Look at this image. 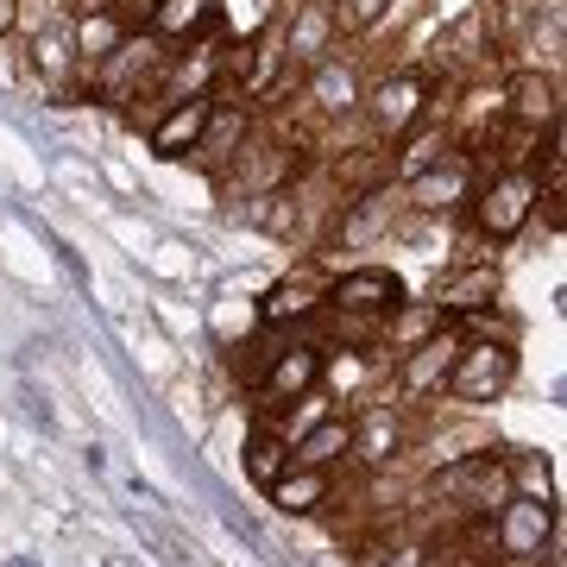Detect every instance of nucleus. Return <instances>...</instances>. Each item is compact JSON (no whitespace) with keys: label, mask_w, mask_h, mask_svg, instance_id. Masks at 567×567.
Listing matches in <instances>:
<instances>
[{"label":"nucleus","mask_w":567,"mask_h":567,"mask_svg":"<svg viewBox=\"0 0 567 567\" xmlns=\"http://www.w3.org/2000/svg\"><path fill=\"white\" fill-rule=\"evenodd\" d=\"M429 498H442L454 524H492V511L511 498L505 454H454L447 466L429 473Z\"/></svg>","instance_id":"obj_1"},{"label":"nucleus","mask_w":567,"mask_h":567,"mask_svg":"<svg viewBox=\"0 0 567 567\" xmlns=\"http://www.w3.org/2000/svg\"><path fill=\"white\" fill-rule=\"evenodd\" d=\"M360 114H365V126H372L379 145H398L410 126L429 121V114L447 121V102L435 95V76H429V70H391V76H379L372 89H365Z\"/></svg>","instance_id":"obj_2"},{"label":"nucleus","mask_w":567,"mask_h":567,"mask_svg":"<svg viewBox=\"0 0 567 567\" xmlns=\"http://www.w3.org/2000/svg\"><path fill=\"white\" fill-rule=\"evenodd\" d=\"M466 215L480 227V240H492V246L517 240L529 227V215H536V164H498L492 177H480Z\"/></svg>","instance_id":"obj_3"},{"label":"nucleus","mask_w":567,"mask_h":567,"mask_svg":"<svg viewBox=\"0 0 567 567\" xmlns=\"http://www.w3.org/2000/svg\"><path fill=\"white\" fill-rule=\"evenodd\" d=\"M517 379V341H492V334H461V353L447 365V398L454 404H498Z\"/></svg>","instance_id":"obj_4"},{"label":"nucleus","mask_w":567,"mask_h":567,"mask_svg":"<svg viewBox=\"0 0 567 567\" xmlns=\"http://www.w3.org/2000/svg\"><path fill=\"white\" fill-rule=\"evenodd\" d=\"M480 177H486V171H480V158H473V152H461V145H447L429 171H416V177L398 183V189H404V208H416V215H461V208L473 203Z\"/></svg>","instance_id":"obj_5"},{"label":"nucleus","mask_w":567,"mask_h":567,"mask_svg":"<svg viewBox=\"0 0 567 567\" xmlns=\"http://www.w3.org/2000/svg\"><path fill=\"white\" fill-rule=\"evenodd\" d=\"M555 536H561L555 498H517L511 492L505 505L492 511V548H498V561H536Z\"/></svg>","instance_id":"obj_6"},{"label":"nucleus","mask_w":567,"mask_h":567,"mask_svg":"<svg viewBox=\"0 0 567 567\" xmlns=\"http://www.w3.org/2000/svg\"><path fill=\"white\" fill-rule=\"evenodd\" d=\"M404 303V278L391 265H353L341 278H328L322 290V316H365V322H385L391 309Z\"/></svg>","instance_id":"obj_7"},{"label":"nucleus","mask_w":567,"mask_h":567,"mask_svg":"<svg viewBox=\"0 0 567 567\" xmlns=\"http://www.w3.org/2000/svg\"><path fill=\"white\" fill-rule=\"evenodd\" d=\"M398 215H404V189L398 183H365V189H353L341 203V215H334V246H347V252L379 246L398 227Z\"/></svg>","instance_id":"obj_8"},{"label":"nucleus","mask_w":567,"mask_h":567,"mask_svg":"<svg viewBox=\"0 0 567 567\" xmlns=\"http://www.w3.org/2000/svg\"><path fill=\"white\" fill-rule=\"evenodd\" d=\"M259 398H265V410H290L303 391H316L322 385V347L316 341H284L271 360L259 365Z\"/></svg>","instance_id":"obj_9"},{"label":"nucleus","mask_w":567,"mask_h":567,"mask_svg":"<svg viewBox=\"0 0 567 567\" xmlns=\"http://www.w3.org/2000/svg\"><path fill=\"white\" fill-rule=\"evenodd\" d=\"M498 102H505V121L517 133H543V126H561V76L555 70H511L498 82Z\"/></svg>","instance_id":"obj_10"},{"label":"nucleus","mask_w":567,"mask_h":567,"mask_svg":"<svg viewBox=\"0 0 567 567\" xmlns=\"http://www.w3.org/2000/svg\"><path fill=\"white\" fill-rule=\"evenodd\" d=\"M353 435H347V461L365 466V473H391L404 461V410L398 404H372L360 416H347Z\"/></svg>","instance_id":"obj_11"},{"label":"nucleus","mask_w":567,"mask_h":567,"mask_svg":"<svg viewBox=\"0 0 567 567\" xmlns=\"http://www.w3.org/2000/svg\"><path fill=\"white\" fill-rule=\"evenodd\" d=\"M334 39H341L334 0H303V7H290V20H284V32H278V58L309 70V63L334 58Z\"/></svg>","instance_id":"obj_12"},{"label":"nucleus","mask_w":567,"mask_h":567,"mask_svg":"<svg viewBox=\"0 0 567 567\" xmlns=\"http://www.w3.org/2000/svg\"><path fill=\"white\" fill-rule=\"evenodd\" d=\"M454 353H461V328H454V322H447L442 334H429L423 347L398 353V398H404V404L435 398V391L447 385V365H454Z\"/></svg>","instance_id":"obj_13"},{"label":"nucleus","mask_w":567,"mask_h":567,"mask_svg":"<svg viewBox=\"0 0 567 567\" xmlns=\"http://www.w3.org/2000/svg\"><path fill=\"white\" fill-rule=\"evenodd\" d=\"M498 265H486V259H473V265H454V271H442L435 278V290H429V303L442 309L447 322H466V316H480V309H492L498 303Z\"/></svg>","instance_id":"obj_14"},{"label":"nucleus","mask_w":567,"mask_h":567,"mask_svg":"<svg viewBox=\"0 0 567 567\" xmlns=\"http://www.w3.org/2000/svg\"><path fill=\"white\" fill-rule=\"evenodd\" d=\"M208 114H215V95H183V102H164V114L152 121V133H145V145H152V158H189L196 152V140H203Z\"/></svg>","instance_id":"obj_15"},{"label":"nucleus","mask_w":567,"mask_h":567,"mask_svg":"<svg viewBox=\"0 0 567 567\" xmlns=\"http://www.w3.org/2000/svg\"><path fill=\"white\" fill-rule=\"evenodd\" d=\"M322 290H328L322 271H290V278H278L259 297V328H303V322H316V316H322Z\"/></svg>","instance_id":"obj_16"},{"label":"nucleus","mask_w":567,"mask_h":567,"mask_svg":"<svg viewBox=\"0 0 567 567\" xmlns=\"http://www.w3.org/2000/svg\"><path fill=\"white\" fill-rule=\"evenodd\" d=\"M303 102H316V114L322 121H353L365 102V82L353 63L341 58H322V63H309V76H303Z\"/></svg>","instance_id":"obj_17"},{"label":"nucleus","mask_w":567,"mask_h":567,"mask_svg":"<svg viewBox=\"0 0 567 567\" xmlns=\"http://www.w3.org/2000/svg\"><path fill=\"white\" fill-rule=\"evenodd\" d=\"M221 25V0H152L145 7V32L158 44H196Z\"/></svg>","instance_id":"obj_18"},{"label":"nucleus","mask_w":567,"mask_h":567,"mask_svg":"<svg viewBox=\"0 0 567 567\" xmlns=\"http://www.w3.org/2000/svg\"><path fill=\"white\" fill-rule=\"evenodd\" d=\"M215 82H221V39H196L189 51H171V63H164V102L215 95Z\"/></svg>","instance_id":"obj_19"},{"label":"nucleus","mask_w":567,"mask_h":567,"mask_svg":"<svg viewBox=\"0 0 567 567\" xmlns=\"http://www.w3.org/2000/svg\"><path fill=\"white\" fill-rule=\"evenodd\" d=\"M265 498H271V511H284V517H316V511L334 498V473H322V466H284L278 480L265 486Z\"/></svg>","instance_id":"obj_20"},{"label":"nucleus","mask_w":567,"mask_h":567,"mask_svg":"<svg viewBox=\"0 0 567 567\" xmlns=\"http://www.w3.org/2000/svg\"><path fill=\"white\" fill-rule=\"evenodd\" d=\"M246 133H252V114H246L240 102H221V95H215V114H208L203 140H196L189 158H203L208 171H227V164L246 152Z\"/></svg>","instance_id":"obj_21"},{"label":"nucleus","mask_w":567,"mask_h":567,"mask_svg":"<svg viewBox=\"0 0 567 567\" xmlns=\"http://www.w3.org/2000/svg\"><path fill=\"white\" fill-rule=\"evenodd\" d=\"M126 32H133V25H126L114 7H102V13H76V20H70V51H76L82 76H89V70H102V63L126 44Z\"/></svg>","instance_id":"obj_22"},{"label":"nucleus","mask_w":567,"mask_h":567,"mask_svg":"<svg viewBox=\"0 0 567 567\" xmlns=\"http://www.w3.org/2000/svg\"><path fill=\"white\" fill-rule=\"evenodd\" d=\"M442 328H447V316L429 303V297H423V303H410V297H404V303H398L385 322H379V347H391V353H410V347H423L429 334H442Z\"/></svg>","instance_id":"obj_23"},{"label":"nucleus","mask_w":567,"mask_h":567,"mask_svg":"<svg viewBox=\"0 0 567 567\" xmlns=\"http://www.w3.org/2000/svg\"><path fill=\"white\" fill-rule=\"evenodd\" d=\"M347 435H353V423L328 410L322 423H316V429H303V435L290 442V461H297V466H322V473H334V466L347 461Z\"/></svg>","instance_id":"obj_24"},{"label":"nucleus","mask_w":567,"mask_h":567,"mask_svg":"<svg viewBox=\"0 0 567 567\" xmlns=\"http://www.w3.org/2000/svg\"><path fill=\"white\" fill-rule=\"evenodd\" d=\"M240 466H246V480L252 486H271L284 466H290V435H278L271 423H252V435H246V454H240Z\"/></svg>","instance_id":"obj_25"},{"label":"nucleus","mask_w":567,"mask_h":567,"mask_svg":"<svg viewBox=\"0 0 567 567\" xmlns=\"http://www.w3.org/2000/svg\"><path fill=\"white\" fill-rule=\"evenodd\" d=\"M32 70H39L51 89H70V76H82L76 51H70V25H44L39 39H32Z\"/></svg>","instance_id":"obj_26"},{"label":"nucleus","mask_w":567,"mask_h":567,"mask_svg":"<svg viewBox=\"0 0 567 567\" xmlns=\"http://www.w3.org/2000/svg\"><path fill=\"white\" fill-rule=\"evenodd\" d=\"M365 379H372L365 347H322V391L328 398H347V391H360Z\"/></svg>","instance_id":"obj_27"},{"label":"nucleus","mask_w":567,"mask_h":567,"mask_svg":"<svg viewBox=\"0 0 567 567\" xmlns=\"http://www.w3.org/2000/svg\"><path fill=\"white\" fill-rule=\"evenodd\" d=\"M505 473L517 498H555V473H548L543 454H505Z\"/></svg>","instance_id":"obj_28"},{"label":"nucleus","mask_w":567,"mask_h":567,"mask_svg":"<svg viewBox=\"0 0 567 567\" xmlns=\"http://www.w3.org/2000/svg\"><path fill=\"white\" fill-rule=\"evenodd\" d=\"M328 404H334V398H328L322 385H316V391H303V398H297V416H290V423H284L278 435H290V442H297L303 429H316V423H322V416H328Z\"/></svg>","instance_id":"obj_29"},{"label":"nucleus","mask_w":567,"mask_h":567,"mask_svg":"<svg viewBox=\"0 0 567 567\" xmlns=\"http://www.w3.org/2000/svg\"><path fill=\"white\" fill-rule=\"evenodd\" d=\"M334 13H341V25H347V32H372V25H385L391 0H341Z\"/></svg>","instance_id":"obj_30"},{"label":"nucleus","mask_w":567,"mask_h":567,"mask_svg":"<svg viewBox=\"0 0 567 567\" xmlns=\"http://www.w3.org/2000/svg\"><path fill=\"white\" fill-rule=\"evenodd\" d=\"M25 20V0H0V39H13Z\"/></svg>","instance_id":"obj_31"},{"label":"nucleus","mask_w":567,"mask_h":567,"mask_svg":"<svg viewBox=\"0 0 567 567\" xmlns=\"http://www.w3.org/2000/svg\"><path fill=\"white\" fill-rule=\"evenodd\" d=\"M379 567H423V548H416V543L391 548V561H379Z\"/></svg>","instance_id":"obj_32"},{"label":"nucleus","mask_w":567,"mask_h":567,"mask_svg":"<svg viewBox=\"0 0 567 567\" xmlns=\"http://www.w3.org/2000/svg\"><path fill=\"white\" fill-rule=\"evenodd\" d=\"M76 13H102V7H114V0H70Z\"/></svg>","instance_id":"obj_33"},{"label":"nucleus","mask_w":567,"mask_h":567,"mask_svg":"<svg viewBox=\"0 0 567 567\" xmlns=\"http://www.w3.org/2000/svg\"><path fill=\"white\" fill-rule=\"evenodd\" d=\"M7 567H32V561H7Z\"/></svg>","instance_id":"obj_34"}]
</instances>
